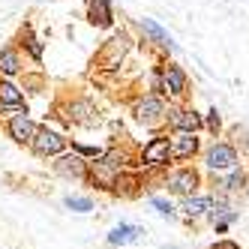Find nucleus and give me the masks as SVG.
<instances>
[{"label":"nucleus","instance_id":"obj_4","mask_svg":"<svg viewBox=\"0 0 249 249\" xmlns=\"http://www.w3.org/2000/svg\"><path fill=\"white\" fill-rule=\"evenodd\" d=\"M9 132H12V138L15 141H33V135H36V126L27 120V114H18V117H12V123H9Z\"/></svg>","mask_w":249,"mask_h":249},{"label":"nucleus","instance_id":"obj_11","mask_svg":"<svg viewBox=\"0 0 249 249\" xmlns=\"http://www.w3.org/2000/svg\"><path fill=\"white\" fill-rule=\"evenodd\" d=\"M123 54H126V36H114L111 39V45H108V51H105V66H114Z\"/></svg>","mask_w":249,"mask_h":249},{"label":"nucleus","instance_id":"obj_14","mask_svg":"<svg viewBox=\"0 0 249 249\" xmlns=\"http://www.w3.org/2000/svg\"><path fill=\"white\" fill-rule=\"evenodd\" d=\"M57 171L66 174V177H81L84 174V162H81L78 156H66V159H60V162H57Z\"/></svg>","mask_w":249,"mask_h":249},{"label":"nucleus","instance_id":"obj_3","mask_svg":"<svg viewBox=\"0 0 249 249\" xmlns=\"http://www.w3.org/2000/svg\"><path fill=\"white\" fill-rule=\"evenodd\" d=\"M237 162V153L234 147H228V144H216V147H210L207 153V165L210 168H231Z\"/></svg>","mask_w":249,"mask_h":249},{"label":"nucleus","instance_id":"obj_23","mask_svg":"<svg viewBox=\"0 0 249 249\" xmlns=\"http://www.w3.org/2000/svg\"><path fill=\"white\" fill-rule=\"evenodd\" d=\"M207 123H210V126H213V129H216V126H219V117H216V111H210V120H207Z\"/></svg>","mask_w":249,"mask_h":249},{"label":"nucleus","instance_id":"obj_16","mask_svg":"<svg viewBox=\"0 0 249 249\" xmlns=\"http://www.w3.org/2000/svg\"><path fill=\"white\" fill-rule=\"evenodd\" d=\"M0 72H6V75L18 72V54L15 51H0Z\"/></svg>","mask_w":249,"mask_h":249},{"label":"nucleus","instance_id":"obj_17","mask_svg":"<svg viewBox=\"0 0 249 249\" xmlns=\"http://www.w3.org/2000/svg\"><path fill=\"white\" fill-rule=\"evenodd\" d=\"M213 204H210V198H189L186 204H183V210H186V216H198V213H204V210H210Z\"/></svg>","mask_w":249,"mask_h":249},{"label":"nucleus","instance_id":"obj_18","mask_svg":"<svg viewBox=\"0 0 249 249\" xmlns=\"http://www.w3.org/2000/svg\"><path fill=\"white\" fill-rule=\"evenodd\" d=\"M66 207L87 213V210H93V201H90V198H78V195H69V198H66Z\"/></svg>","mask_w":249,"mask_h":249},{"label":"nucleus","instance_id":"obj_21","mask_svg":"<svg viewBox=\"0 0 249 249\" xmlns=\"http://www.w3.org/2000/svg\"><path fill=\"white\" fill-rule=\"evenodd\" d=\"M27 48H30V54H33V57H36V60L42 57V45H39L36 39H27Z\"/></svg>","mask_w":249,"mask_h":249},{"label":"nucleus","instance_id":"obj_7","mask_svg":"<svg viewBox=\"0 0 249 249\" xmlns=\"http://www.w3.org/2000/svg\"><path fill=\"white\" fill-rule=\"evenodd\" d=\"M198 183V177H195V171H177L174 177H171V189L177 192V195H186V192H192V186Z\"/></svg>","mask_w":249,"mask_h":249},{"label":"nucleus","instance_id":"obj_5","mask_svg":"<svg viewBox=\"0 0 249 249\" xmlns=\"http://www.w3.org/2000/svg\"><path fill=\"white\" fill-rule=\"evenodd\" d=\"M195 150H198V138H195L192 132H186V129L177 135L174 144H171V156H180V159H183V156H192Z\"/></svg>","mask_w":249,"mask_h":249},{"label":"nucleus","instance_id":"obj_22","mask_svg":"<svg viewBox=\"0 0 249 249\" xmlns=\"http://www.w3.org/2000/svg\"><path fill=\"white\" fill-rule=\"evenodd\" d=\"M213 249H240V246H237V243H231V240H222V243H216Z\"/></svg>","mask_w":249,"mask_h":249},{"label":"nucleus","instance_id":"obj_19","mask_svg":"<svg viewBox=\"0 0 249 249\" xmlns=\"http://www.w3.org/2000/svg\"><path fill=\"white\" fill-rule=\"evenodd\" d=\"M153 207H156L159 213H162V216H171V210H174V207H171L165 198H153Z\"/></svg>","mask_w":249,"mask_h":249},{"label":"nucleus","instance_id":"obj_8","mask_svg":"<svg viewBox=\"0 0 249 249\" xmlns=\"http://www.w3.org/2000/svg\"><path fill=\"white\" fill-rule=\"evenodd\" d=\"M183 84H186V75L180 66H168L165 69V90L168 93H183Z\"/></svg>","mask_w":249,"mask_h":249},{"label":"nucleus","instance_id":"obj_9","mask_svg":"<svg viewBox=\"0 0 249 249\" xmlns=\"http://www.w3.org/2000/svg\"><path fill=\"white\" fill-rule=\"evenodd\" d=\"M171 120H174L177 129H186V132H195V129L201 126V117L195 114V111H174Z\"/></svg>","mask_w":249,"mask_h":249},{"label":"nucleus","instance_id":"obj_13","mask_svg":"<svg viewBox=\"0 0 249 249\" xmlns=\"http://www.w3.org/2000/svg\"><path fill=\"white\" fill-rule=\"evenodd\" d=\"M141 27H144V30L150 33V36H153L156 42H162V45H168V48H174V39H171V36H168V33H165L162 27H159V24H156L153 18H141Z\"/></svg>","mask_w":249,"mask_h":249},{"label":"nucleus","instance_id":"obj_1","mask_svg":"<svg viewBox=\"0 0 249 249\" xmlns=\"http://www.w3.org/2000/svg\"><path fill=\"white\" fill-rule=\"evenodd\" d=\"M66 141L57 135V132H51V129H39L36 135H33V150H36L39 156H54L63 150Z\"/></svg>","mask_w":249,"mask_h":249},{"label":"nucleus","instance_id":"obj_10","mask_svg":"<svg viewBox=\"0 0 249 249\" xmlns=\"http://www.w3.org/2000/svg\"><path fill=\"white\" fill-rule=\"evenodd\" d=\"M138 234H144V231L135 225H117V228H111L108 243H129V240H138Z\"/></svg>","mask_w":249,"mask_h":249},{"label":"nucleus","instance_id":"obj_2","mask_svg":"<svg viewBox=\"0 0 249 249\" xmlns=\"http://www.w3.org/2000/svg\"><path fill=\"white\" fill-rule=\"evenodd\" d=\"M168 156H171L168 138H153L150 144L144 147V162L147 165H162V162H168Z\"/></svg>","mask_w":249,"mask_h":249},{"label":"nucleus","instance_id":"obj_12","mask_svg":"<svg viewBox=\"0 0 249 249\" xmlns=\"http://www.w3.org/2000/svg\"><path fill=\"white\" fill-rule=\"evenodd\" d=\"M0 102L3 105H9V108H21V93L15 90V87L9 84V81H0Z\"/></svg>","mask_w":249,"mask_h":249},{"label":"nucleus","instance_id":"obj_20","mask_svg":"<svg viewBox=\"0 0 249 249\" xmlns=\"http://www.w3.org/2000/svg\"><path fill=\"white\" fill-rule=\"evenodd\" d=\"M210 210H213V219H216V216H219V213H222V207H210ZM231 219H234V213H228V216H225V219H222V222L216 225V231H225V225H228Z\"/></svg>","mask_w":249,"mask_h":249},{"label":"nucleus","instance_id":"obj_6","mask_svg":"<svg viewBox=\"0 0 249 249\" xmlns=\"http://www.w3.org/2000/svg\"><path fill=\"white\" fill-rule=\"evenodd\" d=\"M90 21L99 27L111 24V3L108 0H90Z\"/></svg>","mask_w":249,"mask_h":249},{"label":"nucleus","instance_id":"obj_15","mask_svg":"<svg viewBox=\"0 0 249 249\" xmlns=\"http://www.w3.org/2000/svg\"><path fill=\"white\" fill-rule=\"evenodd\" d=\"M156 114H162V102L156 96H147L144 102H138V117L141 120H153Z\"/></svg>","mask_w":249,"mask_h":249}]
</instances>
